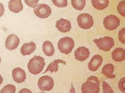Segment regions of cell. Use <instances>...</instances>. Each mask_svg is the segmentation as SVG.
Wrapping results in <instances>:
<instances>
[{
    "label": "cell",
    "mask_w": 125,
    "mask_h": 93,
    "mask_svg": "<svg viewBox=\"0 0 125 93\" xmlns=\"http://www.w3.org/2000/svg\"><path fill=\"white\" fill-rule=\"evenodd\" d=\"M45 60L41 56H34L29 60L28 63V69L29 72L32 75H38L42 72L45 67Z\"/></svg>",
    "instance_id": "obj_1"
},
{
    "label": "cell",
    "mask_w": 125,
    "mask_h": 93,
    "mask_svg": "<svg viewBox=\"0 0 125 93\" xmlns=\"http://www.w3.org/2000/svg\"><path fill=\"white\" fill-rule=\"evenodd\" d=\"M83 93H98L100 92V81L95 76H91L81 86Z\"/></svg>",
    "instance_id": "obj_2"
},
{
    "label": "cell",
    "mask_w": 125,
    "mask_h": 93,
    "mask_svg": "<svg viewBox=\"0 0 125 93\" xmlns=\"http://www.w3.org/2000/svg\"><path fill=\"white\" fill-rule=\"evenodd\" d=\"M74 47V42L70 37H64L58 41V48L62 53L70 54L72 52L73 48Z\"/></svg>",
    "instance_id": "obj_3"
},
{
    "label": "cell",
    "mask_w": 125,
    "mask_h": 93,
    "mask_svg": "<svg viewBox=\"0 0 125 93\" xmlns=\"http://www.w3.org/2000/svg\"><path fill=\"white\" fill-rule=\"evenodd\" d=\"M94 42L99 48V49L103 51H109L115 45L113 38L110 36H105L101 39H97L94 40Z\"/></svg>",
    "instance_id": "obj_4"
},
{
    "label": "cell",
    "mask_w": 125,
    "mask_h": 93,
    "mask_svg": "<svg viewBox=\"0 0 125 93\" xmlns=\"http://www.w3.org/2000/svg\"><path fill=\"white\" fill-rule=\"evenodd\" d=\"M79 27L83 29H91L94 25V20L92 16L88 13H82L78 15L77 19Z\"/></svg>",
    "instance_id": "obj_5"
},
{
    "label": "cell",
    "mask_w": 125,
    "mask_h": 93,
    "mask_svg": "<svg viewBox=\"0 0 125 93\" xmlns=\"http://www.w3.org/2000/svg\"><path fill=\"white\" fill-rule=\"evenodd\" d=\"M34 13L37 17L45 19L52 14V9L49 5L46 4H39L34 8Z\"/></svg>",
    "instance_id": "obj_6"
},
{
    "label": "cell",
    "mask_w": 125,
    "mask_h": 93,
    "mask_svg": "<svg viewBox=\"0 0 125 93\" xmlns=\"http://www.w3.org/2000/svg\"><path fill=\"white\" fill-rule=\"evenodd\" d=\"M120 19L115 15H109L104 19V25L107 30H115L120 25Z\"/></svg>",
    "instance_id": "obj_7"
},
{
    "label": "cell",
    "mask_w": 125,
    "mask_h": 93,
    "mask_svg": "<svg viewBox=\"0 0 125 93\" xmlns=\"http://www.w3.org/2000/svg\"><path fill=\"white\" fill-rule=\"evenodd\" d=\"M38 86L41 91H50L54 86L53 79L48 75L42 76L39 79Z\"/></svg>",
    "instance_id": "obj_8"
},
{
    "label": "cell",
    "mask_w": 125,
    "mask_h": 93,
    "mask_svg": "<svg viewBox=\"0 0 125 93\" xmlns=\"http://www.w3.org/2000/svg\"><path fill=\"white\" fill-rule=\"evenodd\" d=\"M19 38L17 35L15 34H11L5 40V48L8 50H14L19 46Z\"/></svg>",
    "instance_id": "obj_9"
},
{
    "label": "cell",
    "mask_w": 125,
    "mask_h": 93,
    "mask_svg": "<svg viewBox=\"0 0 125 93\" xmlns=\"http://www.w3.org/2000/svg\"><path fill=\"white\" fill-rule=\"evenodd\" d=\"M90 56V51L86 47L81 46L74 51V58L80 62H84Z\"/></svg>",
    "instance_id": "obj_10"
},
{
    "label": "cell",
    "mask_w": 125,
    "mask_h": 93,
    "mask_svg": "<svg viewBox=\"0 0 125 93\" xmlns=\"http://www.w3.org/2000/svg\"><path fill=\"white\" fill-rule=\"evenodd\" d=\"M13 80L17 83H22L26 79V73L21 68H15L12 70Z\"/></svg>",
    "instance_id": "obj_11"
},
{
    "label": "cell",
    "mask_w": 125,
    "mask_h": 93,
    "mask_svg": "<svg viewBox=\"0 0 125 93\" xmlns=\"http://www.w3.org/2000/svg\"><path fill=\"white\" fill-rule=\"evenodd\" d=\"M103 62V58L100 55H95L91 59L90 62L88 63V69L90 71L95 72L101 65Z\"/></svg>",
    "instance_id": "obj_12"
},
{
    "label": "cell",
    "mask_w": 125,
    "mask_h": 93,
    "mask_svg": "<svg viewBox=\"0 0 125 93\" xmlns=\"http://www.w3.org/2000/svg\"><path fill=\"white\" fill-rule=\"evenodd\" d=\"M56 28L58 29V31H60L61 32L65 33L68 32L72 29V25H71L70 21L64 19H61L56 22Z\"/></svg>",
    "instance_id": "obj_13"
},
{
    "label": "cell",
    "mask_w": 125,
    "mask_h": 93,
    "mask_svg": "<svg viewBox=\"0 0 125 93\" xmlns=\"http://www.w3.org/2000/svg\"><path fill=\"white\" fill-rule=\"evenodd\" d=\"M9 9L11 12L14 13H19L23 9V5L21 0H9Z\"/></svg>",
    "instance_id": "obj_14"
},
{
    "label": "cell",
    "mask_w": 125,
    "mask_h": 93,
    "mask_svg": "<svg viewBox=\"0 0 125 93\" xmlns=\"http://www.w3.org/2000/svg\"><path fill=\"white\" fill-rule=\"evenodd\" d=\"M36 48L35 43L33 42H31L29 43H25L22 46H21L20 51L22 56H29V55L31 54Z\"/></svg>",
    "instance_id": "obj_15"
},
{
    "label": "cell",
    "mask_w": 125,
    "mask_h": 93,
    "mask_svg": "<svg viewBox=\"0 0 125 93\" xmlns=\"http://www.w3.org/2000/svg\"><path fill=\"white\" fill-rule=\"evenodd\" d=\"M111 56L115 62H123L125 59V51L122 48H117L112 52Z\"/></svg>",
    "instance_id": "obj_16"
},
{
    "label": "cell",
    "mask_w": 125,
    "mask_h": 93,
    "mask_svg": "<svg viewBox=\"0 0 125 93\" xmlns=\"http://www.w3.org/2000/svg\"><path fill=\"white\" fill-rule=\"evenodd\" d=\"M43 52L47 56H52L55 53V48L53 46V44L50 41H45L43 43L42 46Z\"/></svg>",
    "instance_id": "obj_17"
},
{
    "label": "cell",
    "mask_w": 125,
    "mask_h": 93,
    "mask_svg": "<svg viewBox=\"0 0 125 93\" xmlns=\"http://www.w3.org/2000/svg\"><path fill=\"white\" fill-rule=\"evenodd\" d=\"M114 71H115V66L113 64H107L102 69V74L104 75L106 77L109 79L115 78V75H114Z\"/></svg>",
    "instance_id": "obj_18"
},
{
    "label": "cell",
    "mask_w": 125,
    "mask_h": 93,
    "mask_svg": "<svg viewBox=\"0 0 125 93\" xmlns=\"http://www.w3.org/2000/svg\"><path fill=\"white\" fill-rule=\"evenodd\" d=\"M91 3L96 9L103 10L108 6L109 0H91Z\"/></svg>",
    "instance_id": "obj_19"
},
{
    "label": "cell",
    "mask_w": 125,
    "mask_h": 93,
    "mask_svg": "<svg viewBox=\"0 0 125 93\" xmlns=\"http://www.w3.org/2000/svg\"><path fill=\"white\" fill-rule=\"evenodd\" d=\"M59 63H63L64 65H65V62L63 61V60H62V59L55 60L54 62H52V63L49 64V65L48 66L47 69L45 71V73L47 72H49V71L52 73L57 72V71L58 70V64Z\"/></svg>",
    "instance_id": "obj_20"
},
{
    "label": "cell",
    "mask_w": 125,
    "mask_h": 93,
    "mask_svg": "<svg viewBox=\"0 0 125 93\" xmlns=\"http://www.w3.org/2000/svg\"><path fill=\"white\" fill-rule=\"evenodd\" d=\"M72 6L77 10H82L86 4L85 0H72Z\"/></svg>",
    "instance_id": "obj_21"
},
{
    "label": "cell",
    "mask_w": 125,
    "mask_h": 93,
    "mask_svg": "<svg viewBox=\"0 0 125 93\" xmlns=\"http://www.w3.org/2000/svg\"><path fill=\"white\" fill-rule=\"evenodd\" d=\"M15 86L13 85H5L4 88L1 90L2 93H14L15 92Z\"/></svg>",
    "instance_id": "obj_22"
},
{
    "label": "cell",
    "mask_w": 125,
    "mask_h": 93,
    "mask_svg": "<svg viewBox=\"0 0 125 93\" xmlns=\"http://www.w3.org/2000/svg\"><path fill=\"white\" fill-rule=\"evenodd\" d=\"M53 4L57 7L64 8L68 5V0H52Z\"/></svg>",
    "instance_id": "obj_23"
},
{
    "label": "cell",
    "mask_w": 125,
    "mask_h": 93,
    "mask_svg": "<svg viewBox=\"0 0 125 93\" xmlns=\"http://www.w3.org/2000/svg\"><path fill=\"white\" fill-rule=\"evenodd\" d=\"M124 6H125V1H121L117 5V12L120 13L122 16H125V11H124Z\"/></svg>",
    "instance_id": "obj_24"
},
{
    "label": "cell",
    "mask_w": 125,
    "mask_h": 93,
    "mask_svg": "<svg viewBox=\"0 0 125 93\" xmlns=\"http://www.w3.org/2000/svg\"><path fill=\"white\" fill-rule=\"evenodd\" d=\"M103 92L104 93H112L113 90L111 89V86L106 81H103Z\"/></svg>",
    "instance_id": "obj_25"
},
{
    "label": "cell",
    "mask_w": 125,
    "mask_h": 93,
    "mask_svg": "<svg viewBox=\"0 0 125 93\" xmlns=\"http://www.w3.org/2000/svg\"><path fill=\"white\" fill-rule=\"evenodd\" d=\"M39 0H25V2L27 5H29V7L35 8L39 3Z\"/></svg>",
    "instance_id": "obj_26"
},
{
    "label": "cell",
    "mask_w": 125,
    "mask_h": 93,
    "mask_svg": "<svg viewBox=\"0 0 125 93\" xmlns=\"http://www.w3.org/2000/svg\"><path fill=\"white\" fill-rule=\"evenodd\" d=\"M125 33V29L123 28L120 30V32H119L118 33V37H119V39H120V41L121 42V43H123V44H124L125 43V40H124V35Z\"/></svg>",
    "instance_id": "obj_27"
},
{
    "label": "cell",
    "mask_w": 125,
    "mask_h": 93,
    "mask_svg": "<svg viewBox=\"0 0 125 93\" xmlns=\"http://www.w3.org/2000/svg\"><path fill=\"white\" fill-rule=\"evenodd\" d=\"M4 12H5L4 6H3V5L1 2H0V17L2 16V15L4 14Z\"/></svg>",
    "instance_id": "obj_28"
},
{
    "label": "cell",
    "mask_w": 125,
    "mask_h": 93,
    "mask_svg": "<svg viewBox=\"0 0 125 93\" xmlns=\"http://www.w3.org/2000/svg\"><path fill=\"white\" fill-rule=\"evenodd\" d=\"M31 92V91H30V90H29V89H22V90H21V91H20V92Z\"/></svg>",
    "instance_id": "obj_29"
},
{
    "label": "cell",
    "mask_w": 125,
    "mask_h": 93,
    "mask_svg": "<svg viewBox=\"0 0 125 93\" xmlns=\"http://www.w3.org/2000/svg\"><path fill=\"white\" fill-rule=\"evenodd\" d=\"M2 81H3V79H2V75H0V85H1V84L2 83Z\"/></svg>",
    "instance_id": "obj_30"
},
{
    "label": "cell",
    "mask_w": 125,
    "mask_h": 93,
    "mask_svg": "<svg viewBox=\"0 0 125 93\" xmlns=\"http://www.w3.org/2000/svg\"><path fill=\"white\" fill-rule=\"evenodd\" d=\"M0 62H1V57H0Z\"/></svg>",
    "instance_id": "obj_31"
}]
</instances>
